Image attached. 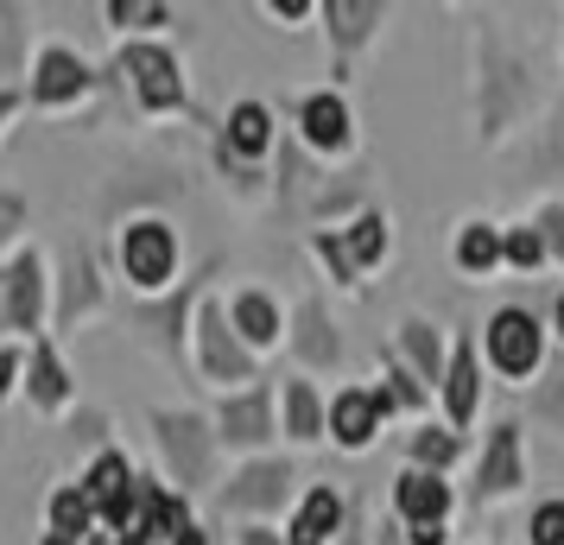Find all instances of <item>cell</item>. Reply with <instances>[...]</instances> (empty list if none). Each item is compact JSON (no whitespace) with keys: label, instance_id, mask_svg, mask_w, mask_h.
<instances>
[{"label":"cell","instance_id":"6","mask_svg":"<svg viewBox=\"0 0 564 545\" xmlns=\"http://www.w3.org/2000/svg\"><path fill=\"white\" fill-rule=\"evenodd\" d=\"M336 526V494L330 489H317L299 508V520H292V545H324V533Z\"/></svg>","mask_w":564,"mask_h":545},{"label":"cell","instance_id":"13","mask_svg":"<svg viewBox=\"0 0 564 545\" xmlns=\"http://www.w3.org/2000/svg\"><path fill=\"white\" fill-rule=\"evenodd\" d=\"M457 254H463V266H488V260L501 254V241H495V235H488V229H463Z\"/></svg>","mask_w":564,"mask_h":545},{"label":"cell","instance_id":"16","mask_svg":"<svg viewBox=\"0 0 564 545\" xmlns=\"http://www.w3.org/2000/svg\"><path fill=\"white\" fill-rule=\"evenodd\" d=\"M508 476H513V432H501L495 457H488V489H508Z\"/></svg>","mask_w":564,"mask_h":545},{"label":"cell","instance_id":"11","mask_svg":"<svg viewBox=\"0 0 564 545\" xmlns=\"http://www.w3.org/2000/svg\"><path fill=\"white\" fill-rule=\"evenodd\" d=\"M52 526H57V539H77L83 526H89V494H57L52 501Z\"/></svg>","mask_w":564,"mask_h":545},{"label":"cell","instance_id":"3","mask_svg":"<svg viewBox=\"0 0 564 545\" xmlns=\"http://www.w3.org/2000/svg\"><path fill=\"white\" fill-rule=\"evenodd\" d=\"M375 418H381V400H375V393H343V400H336V438L368 444L375 438Z\"/></svg>","mask_w":564,"mask_h":545},{"label":"cell","instance_id":"26","mask_svg":"<svg viewBox=\"0 0 564 545\" xmlns=\"http://www.w3.org/2000/svg\"><path fill=\"white\" fill-rule=\"evenodd\" d=\"M96 545H108V539H96Z\"/></svg>","mask_w":564,"mask_h":545},{"label":"cell","instance_id":"19","mask_svg":"<svg viewBox=\"0 0 564 545\" xmlns=\"http://www.w3.org/2000/svg\"><path fill=\"white\" fill-rule=\"evenodd\" d=\"M292 425H299V432H311V425H317V406H311L305 393H292Z\"/></svg>","mask_w":564,"mask_h":545},{"label":"cell","instance_id":"14","mask_svg":"<svg viewBox=\"0 0 564 545\" xmlns=\"http://www.w3.org/2000/svg\"><path fill=\"white\" fill-rule=\"evenodd\" d=\"M533 545H564V501H552V508L533 514Z\"/></svg>","mask_w":564,"mask_h":545},{"label":"cell","instance_id":"15","mask_svg":"<svg viewBox=\"0 0 564 545\" xmlns=\"http://www.w3.org/2000/svg\"><path fill=\"white\" fill-rule=\"evenodd\" d=\"M241 330H248V337H273V305H267V298H241Z\"/></svg>","mask_w":564,"mask_h":545},{"label":"cell","instance_id":"23","mask_svg":"<svg viewBox=\"0 0 564 545\" xmlns=\"http://www.w3.org/2000/svg\"><path fill=\"white\" fill-rule=\"evenodd\" d=\"M558 330H564V298H558Z\"/></svg>","mask_w":564,"mask_h":545},{"label":"cell","instance_id":"24","mask_svg":"<svg viewBox=\"0 0 564 545\" xmlns=\"http://www.w3.org/2000/svg\"><path fill=\"white\" fill-rule=\"evenodd\" d=\"M45 545H70V539H45Z\"/></svg>","mask_w":564,"mask_h":545},{"label":"cell","instance_id":"12","mask_svg":"<svg viewBox=\"0 0 564 545\" xmlns=\"http://www.w3.org/2000/svg\"><path fill=\"white\" fill-rule=\"evenodd\" d=\"M476 406V374H469V349H457V362H451V413L469 418Z\"/></svg>","mask_w":564,"mask_h":545},{"label":"cell","instance_id":"5","mask_svg":"<svg viewBox=\"0 0 564 545\" xmlns=\"http://www.w3.org/2000/svg\"><path fill=\"white\" fill-rule=\"evenodd\" d=\"M133 70H140V96H147L153 108H172V102H178V70H172V57L140 52V57H133Z\"/></svg>","mask_w":564,"mask_h":545},{"label":"cell","instance_id":"17","mask_svg":"<svg viewBox=\"0 0 564 545\" xmlns=\"http://www.w3.org/2000/svg\"><path fill=\"white\" fill-rule=\"evenodd\" d=\"M501 254H508V260H520V266H533V260H539V235L513 229L508 241H501Z\"/></svg>","mask_w":564,"mask_h":545},{"label":"cell","instance_id":"2","mask_svg":"<svg viewBox=\"0 0 564 545\" xmlns=\"http://www.w3.org/2000/svg\"><path fill=\"white\" fill-rule=\"evenodd\" d=\"M128 273L140 286H159V280L172 273V235L153 229V222H140V229L128 235Z\"/></svg>","mask_w":564,"mask_h":545},{"label":"cell","instance_id":"21","mask_svg":"<svg viewBox=\"0 0 564 545\" xmlns=\"http://www.w3.org/2000/svg\"><path fill=\"white\" fill-rule=\"evenodd\" d=\"M7 381H13V356H0V393H7Z\"/></svg>","mask_w":564,"mask_h":545},{"label":"cell","instance_id":"1","mask_svg":"<svg viewBox=\"0 0 564 545\" xmlns=\"http://www.w3.org/2000/svg\"><path fill=\"white\" fill-rule=\"evenodd\" d=\"M488 356H495V368L501 374H527V368L539 362V330L527 312H501L495 324H488Z\"/></svg>","mask_w":564,"mask_h":545},{"label":"cell","instance_id":"25","mask_svg":"<svg viewBox=\"0 0 564 545\" xmlns=\"http://www.w3.org/2000/svg\"><path fill=\"white\" fill-rule=\"evenodd\" d=\"M0 115H7V96H0Z\"/></svg>","mask_w":564,"mask_h":545},{"label":"cell","instance_id":"18","mask_svg":"<svg viewBox=\"0 0 564 545\" xmlns=\"http://www.w3.org/2000/svg\"><path fill=\"white\" fill-rule=\"evenodd\" d=\"M349 254H356V260H375V254H381V222H361V229L349 235Z\"/></svg>","mask_w":564,"mask_h":545},{"label":"cell","instance_id":"7","mask_svg":"<svg viewBox=\"0 0 564 545\" xmlns=\"http://www.w3.org/2000/svg\"><path fill=\"white\" fill-rule=\"evenodd\" d=\"M121 494H128V464L121 457H102V464L89 469V508L121 514Z\"/></svg>","mask_w":564,"mask_h":545},{"label":"cell","instance_id":"20","mask_svg":"<svg viewBox=\"0 0 564 545\" xmlns=\"http://www.w3.org/2000/svg\"><path fill=\"white\" fill-rule=\"evenodd\" d=\"M451 450H457V444H451V438H419V457H425V464H444Z\"/></svg>","mask_w":564,"mask_h":545},{"label":"cell","instance_id":"9","mask_svg":"<svg viewBox=\"0 0 564 545\" xmlns=\"http://www.w3.org/2000/svg\"><path fill=\"white\" fill-rule=\"evenodd\" d=\"M267 133H273V121H267V108H260V102H241V108L229 115L235 153H260V146H267Z\"/></svg>","mask_w":564,"mask_h":545},{"label":"cell","instance_id":"8","mask_svg":"<svg viewBox=\"0 0 564 545\" xmlns=\"http://www.w3.org/2000/svg\"><path fill=\"white\" fill-rule=\"evenodd\" d=\"M305 133L317 140V146H336V140L349 133V115H343V102H336V96H311V102H305Z\"/></svg>","mask_w":564,"mask_h":545},{"label":"cell","instance_id":"22","mask_svg":"<svg viewBox=\"0 0 564 545\" xmlns=\"http://www.w3.org/2000/svg\"><path fill=\"white\" fill-rule=\"evenodd\" d=\"M248 545H273V539H260V533H254V539H248Z\"/></svg>","mask_w":564,"mask_h":545},{"label":"cell","instance_id":"4","mask_svg":"<svg viewBox=\"0 0 564 545\" xmlns=\"http://www.w3.org/2000/svg\"><path fill=\"white\" fill-rule=\"evenodd\" d=\"M451 508V494H444V482H432V476H406L400 482V514L419 520V526H437V514Z\"/></svg>","mask_w":564,"mask_h":545},{"label":"cell","instance_id":"10","mask_svg":"<svg viewBox=\"0 0 564 545\" xmlns=\"http://www.w3.org/2000/svg\"><path fill=\"white\" fill-rule=\"evenodd\" d=\"M83 89V64L77 57H45V70H39V96H45V102H64V96H77Z\"/></svg>","mask_w":564,"mask_h":545}]
</instances>
